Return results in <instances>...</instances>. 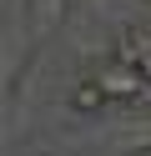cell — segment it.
I'll use <instances>...</instances> for the list:
<instances>
[{
	"mask_svg": "<svg viewBox=\"0 0 151 156\" xmlns=\"http://www.w3.org/2000/svg\"><path fill=\"white\" fill-rule=\"evenodd\" d=\"M101 86H106V96H111V101H136V96L146 91L151 81H146V71H141L136 61H121V55H116V61L101 71Z\"/></svg>",
	"mask_w": 151,
	"mask_h": 156,
	"instance_id": "1",
	"label": "cell"
},
{
	"mask_svg": "<svg viewBox=\"0 0 151 156\" xmlns=\"http://www.w3.org/2000/svg\"><path fill=\"white\" fill-rule=\"evenodd\" d=\"M70 106H76V111H106V106H111V96H106V86H101V76L81 81L76 91H70Z\"/></svg>",
	"mask_w": 151,
	"mask_h": 156,
	"instance_id": "2",
	"label": "cell"
},
{
	"mask_svg": "<svg viewBox=\"0 0 151 156\" xmlns=\"http://www.w3.org/2000/svg\"><path fill=\"white\" fill-rule=\"evenodd\" d=\"M141 41V71H146V81H151V35H136Z\"/></svg>",
	"mask_w": 151,
	"mask_h": 156,
	"instance_id": "3",
	"label": "cell"
}]
</instances>
